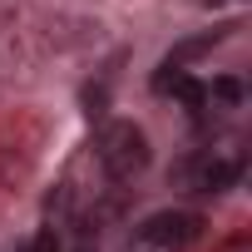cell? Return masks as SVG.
<instances>
[{
    "instance_id": "cell-1",
    "label": "cell",
    "mask_w": 252,
    "mask_h": 252,
    "mask_svg": "<svg viewBox=\"0 0 252 252\" xmlns=\"http://www.w3.org/2000/svg\"><path fill=\"white\" fill-rule=\"evenodd\" d=\"M94 154H99V168H104L109 178H119V183H129V178H139V173L149 168V139H144L139 124H129V119L104 124Z\"/></svg>"
},
{
    "instance_id": "cell-2",
    "label": "cell",
    "mask_w": 252,
    "mask_h": 252,
    "mask_svg": "<svg viewBox=\"0 0 252 252\" xmlns=\"http://www.w3.org/2000/svg\"><path fill=\"white\" fill-rule=\"evenodd\" d=\"M237 173H242V154H237L232 144L198 149V154H188V158L173 168V178H178L188 193H218V188H227Z\"/></svg>"
},
{
    "instance_id": "cell-3",
    "label": "cell",
    "mask_w": 252,
    "mask_h": 252,
    "mask_svg": "<svg viewBox=\"0 0 252 252\" xmlns=\"http://www.w3.org/2000/svg\"><path fill=\"white\" fill-rule=\"evenodd\" d=\"M198 232H203V222H198L193 213H154V218L139 227V237H144L149 247H158V252H183Z\"/></svg>"
},
{
    "instance_id": "cell-4",
    "label": "cell",
    "mask_w": 252,
    "mask_h": 252,
    "mask_svg": "<svg viewBox=\"0 0 252 252\" xmlns=\"http://www.w3.org/2000/svg\"><path fill=\"white\" fill-rule=\"evenodd\" d=\"M30 252H60V242H55V227H45V232L30 242Z\"/></svg>"
}]
</instances>
